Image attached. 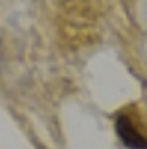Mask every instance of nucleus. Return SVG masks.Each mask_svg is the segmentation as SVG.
Instances as JSON below:
<instances>
[{"instance_id": "nucleus-1", "label": "nucleus", "mask_w": 147, "mask_h": 149, "mask_svg": "<svg viewBox=\"0 0 147 149\" xmlns=\"http://www.w3.org/2000/svg\"><path fill=\"white\" fill-rule=\"evenodd\" d=\"M116 134L128 149H147V135L128 113H121L116 118Z\"/></svg>"}]
</instances>
